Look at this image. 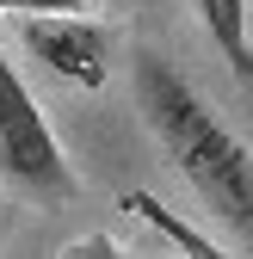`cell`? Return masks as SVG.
<instances>
[{
  "mask_svg": "<svg viewBox=\"0 0 253 259\" xmlns=\"http://www.w3.org/2000/svg\"><path fill=\"white\" fill-rule=\"evenodd\" d=\"M130 87H136L142 123L154 130L161 154L173 160V173L192 185L198 204L253 253V148L223 123V111H216L161 50L142 44L130 56Z\"/></svg>",
  "mask_w": 253,
  "mask_h": 259,
  "instance_id": "obj_1",
  "label": "cell"
},
{
  "mask_svg": "<svg viewBox=\"0 0 253 259\" xmlns=\"http://www.w3.org/2000/svg\"><path fill=\"white\" fill-rule=\"evenodd\" d=\"M0 179H7L19 198L50 204V210L80 198V179L68 167V154H62V142L50 136L37 99L25 93L7 44H0Z\"/></svg>",
  "mask_w": 253,
  "mask_h": 259,
  "instance_id": "obj_2",
  "label": "cell"
},
{
  "mask_svg": "<svg viewBox=\"0 0 253 259\" xmlns=\"http://www.w3.org/2000/svg\"><path fill=\"white\" fill-rule=\"evenodd\" d=\"M19 37L37 68H50L56 80H68L80 93H99L111 80V37L93 19H25Z\"/></svg>",
  "mask_w": 253,
  "mask_h": 259,
  "instance_id": "obj_3",
  "label": "cell"
},
{
  "mask_svg": "<svg viewBox=\"0 0 253 259\" xmlns=\"http://www.w3.org/2000/svg\"><path fill=\"white\" fill-rule=\"evenodd\" d=\"M123 204H130V216H142V222H148V229L161 235L167 247H179L185 259H235L229 247H216L210 235H198V229H192V222H185V216H173V210H167L161 198H148V191H130V198H123Z\"/></svg>",
  "mask_w": 253,
  "mask_h": 259,
  "instance_id": "obj_4",
  "label": "cell"
},
{
  "mask_svg": "<svg viewBox=\"0 0 253 259\" xmlns=\"http://www.w3.org/2000/svg\"><path fill=\"white\" fill-rule=\"evenodd\" d=\"M204 13V31L216 37V50H223V62L253 87V44H247V0H198Z\"/></svg>",
  "mask_w": 253,
  "mask_h": 259,
  "instance_id": "obj_5",
  "label": "cell"
},
{
  "mask_svg": "<svg viewBox=\"0 0 253 259\" xmlns=\"http://www.w3.org/2000/svg\"><path fill=\"white\" fill-rule=\"evenodd\" d=\"M93 0H0V13H25V19H87Z\"/></svg>",
  "mask_w": 253,
  "mask_h": 259,
  "instance_id": "obj_6",
  "label": "cell"
},
{
  "mask_svg": "<svg viewBox=\"0 0 253 259\" xmlns=\"http://www.w3.org/2000/svg\"><path fill=\"white\" fill-rule=\"evenodd\" d=\"M62 259H117V241L111 235H80L74 247H62Z\"/></svg>",
  "mask_w": 253,
  "mask_h": 259,
  "instance_id": "obj_7",
  "label": "cell"
},
{
  "mask_svg": "<svg viewBox=\"0 0 253 259\" xmlns=\"http://www.w3.org/2000/svg\"><path fill=\"white\" fill-rule=\"evenodd\" d=\"M105 7H117V0H105Z\"/></svg>",
  "mask_w": 253,
  "mask_h": 259,
  "instance_id": "obj_8",
  "label": "cell"
}]
</instances>
